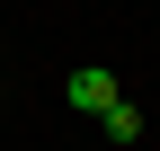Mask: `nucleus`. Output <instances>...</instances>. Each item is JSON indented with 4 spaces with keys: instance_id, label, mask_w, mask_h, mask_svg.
Masks as SVG:
<instances>
[{
    "instance_id": "obj_1",
    "label": "nucleus",
    "mask_w": 160,
    "mask_h": 151,
    "mask_svg": "<svg viewBox=\"0 0 160 151\" xmlns=\"http://www.w3.org/2000/svg\"><path fill=\"white\" fill-rule=\"evenodd\" d=\"M62 98L80 107V116H107V107H116V98H125V89H116V71H98V62H80V71H71V80H62Z\"/></svg>"
},
{
    "instance_id": "obj_2",
    "label": "nucleus",
    "mask_w": 160,
    "mask_h": 151,
    "mask_svg": "<svg viewBox=\"0 0 160 151\" xmlns=\"http://www.w3.org/2000/svg\"><path fill=\"white\" fill-rule=\"evenodd\" d=\"M98 124H107V142H142V107H133V98H116Z\"/></svg>"
}]
</instances>
